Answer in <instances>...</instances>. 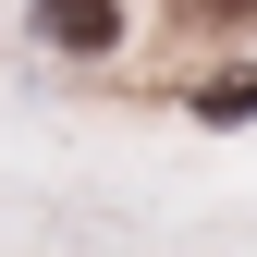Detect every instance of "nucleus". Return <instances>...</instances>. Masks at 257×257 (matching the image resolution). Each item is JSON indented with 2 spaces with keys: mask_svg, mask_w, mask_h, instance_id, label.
<instances>
[{
  "mask_svg": "<svg viewBox=\"0 0 257 257\" xmlns=\"http://www.w3.org/2000/svg\"><path fill=\"white\" fill-rule=\"evenodd\" d=\"M25 25H37V49H61V61H110L122 49V0H25Z\"/></svg>",
  "mask_w": 257,
  "mask_h": 257,
  "instance_id": "nucleus-1",
  "label": "nucleus"
},
{
  "mask_svg": "<svg viewBox=\"0 0 257 257\" xmlns=\"http://www.w3.org/2000/svg\"><path fill=\"white\" fill-rule=\"evenodd\" d=\"M196 122H257V61H245V74H208V86H196Z\"/></svg>",
  "mask_w": 257,
  "mask_h": 257,
  "instance_id": "nucleus-2",
  "label": "nucleus"
},
{
  "mask_svg": "<svg viewBox=\"0 0 257 257\" xmlns=\"http://www.w3.org/2000/svg\"><path fill=\"white\" fill-rule=\"evenodd\" d=\"M196 13H233V0H196Z\"/></svg>",
  "mask_w": 257,
  "mask_h": 257,
  "instance_id": "nucleus-3",
  "label": "nucleus"
}]
</instances>
